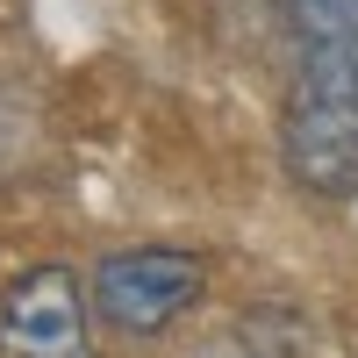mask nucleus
I'll list each match as a JSON object with an SVG mask.
<instances>
[{"label":"nucleus","instance_id":"obj_1","mask_svg":"<svg viewBox=\"0 0 358 358\" xmlns=\"http://www.w3.org/2000/svg\"><path fill=\"white\" fill-rule=\"evenodd\" d=\"M280 158L308 194H358V36H294Z\"/></svg>","mask_w":358,"mask_h":358},{"label":"nucleus","instance_id":"obj_2","mask_svg":"<svg viewBox=\"0 0 358 358\" xmlns=\"http://www.w3.org/2000/svg\"><path fill=\"white\" fill-rule=\"evenodd\" d=\"M201 287H208V265L194 251H172V244L108 251L94 265V315L129 337H158L201 301Z\"/></svg>","mask_w":358,"mask_h":358},{"label":"nucleus","instance_id":"obj_3","mask_svg":"<svg viewBox=\"0 0 358 358\" xmlns=\"http://www.w3.org/2000/svg\"><path fill=\"white\" fill-rule=\"evenodd\" d=\"M0 344H8V358H94L86 301L65 265H36L0 294Z\"/></svg>","mask_w":358,"mask_h":358},{"label":"nucleus","instance_id":"obj_4","mask_svg":"<svg viewBox=\"0 0 358 358\" xmlns=\"http://www.w3.org/2000/svg\"><path fill=\"white\" fill-rule=\"evenodd\" d=\"M294 36H358V0H280Z\"/></svg>","mask_w":358,"mask_h":358},{"label":"nucleus","instance_id":"obj_5","mask_svg":"<svg viewBox=\"0 0 358 358\" xmlns=\"http://www.w3.org/2000/svg\"><path fill=\"white\" fill-rule=\"evenodd\" d=\"M208 358H229V351H208Z\"/></svg>","mask_w":358,"mask_h":358}]
</instances>
